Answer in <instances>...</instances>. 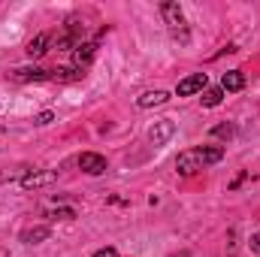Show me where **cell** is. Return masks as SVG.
Wrapping results in <instances>:
<instances>
[{"label":"cell","instance_id":"obj_15","mask_svg":"<svg viewBox=\"0 0 260 257\" xmlns=\"http://www.w3.org/2000/svg\"><path fill=\"white\" fill-rule=\"evenodd\" d=\"M94 257H118V251H115V248H100Z\"/></svg>","mask_w":260,"mask_h":257},{"label":"cell","instance_id":"obj_8","mask_svg":"<svg viewBox=\"0 0 260 257\" xmlns=\"http://www.w3.org/2000/svg\"><path fill=\"white\" fill-rule=\"evenodd\" d=\"M52 40H55V37H52L49 30H46V34H37V37H34L30 43H27V55H30V58H40V55H46V52H49V43H52Z\"/></svg>","mask_w":260,"mask_h":257},{"label":"cell","instance_id":"obj_10","mask_svg":"<svg viewBox=\"0 0 260 257\" xmlns=\"http://www.w3.org/2000/svg\"><path fill=\"white\" fill-rule=\"evenodd\" d=\"M15 79H18V82H46V79H52V70L24 67V70H15Z\"/></svg>","mask_w":260,"mask_h":257},{"label":"cell","instance_id":"obj_9","mask_svg":"<svg viewBox=\"0 0 260 257\" xmlns=\"http://www.w3.org/2000/svg\"><path fill=\"white\" fill-rule=\"evenodd\" d=\"M245 88V76L242 70H227L221 76V91H242Z\"/></svg>","mask_w":260,"mask_h":257},{"label":"cell","instance_id":"obj_14","mask_svg":"<svg viewBox=\"0 0 260 257\" xmlns=\"http://www.w3.org/2000/svg\"><path fill=\"white\" fill-rule=\"evenodd\" d=\"M212 136H215V139H230V136H233V124H218V127H212Z\"/></svg>","mask_w":260,"mask_h":257},{"label":"cell","instance_id":"obj_5","mask_svg":"<svg viewBox=\"0 0 260 257\" xmlns=\"http://www.w3.org/2000/svg\"><path fill=\"white\" fill-rule=\"evenodd\" d=\"M206 85H209V76H206V73H194V76H188V79H182V82L176 85V94H179V97L203 94V91H206Z\"/></svg>","mask_w":260,"mask_h":257},{"label":"cell","instance_id":"obj_7","mask_svg":"<svg viewBox=\"0 0 260 257\" xmlns=\"http://www.w3.org/2000/svg\"><path fill=\"white\" fill-rule=\"evenodd\" d=\"M73 52H76V70H82V73H85V67L91 64V61H94L97 43H82V46H76Z\"/></svg>","mask_w":260,"mask_h":257},{"label":"cell","instance_id":"obj_12","mask_svg":"<svg viewBox=\"0 0 260 257\" xmlns=\"http://www.w3.org/2000/svg\"><path fill=\"white\" fill-rule=\"evenodd\" d=\"M49 236H52V230H49V227H30V230H24V233H21V242L37 245V242H46Z\"/></svg>","mask_w":260,"mask_h":257},{"label":"cell","instance_id":"obj_18","mask_svg":"<svg viewBox=\"0 0 260 257\" xmlns=\"http://www.w3.org/2000/svg\"><path fill=\"white\" fill-rule=\"evenodd\" d=\"M0 257H6V251H3V248H0Z\"/></svg>","mask_w":260,"mask_h":257},{"label":"cell","instance_id":"obj_3","mask_svg":"<svg viewBox=\"0 0 260 257\" xmlns=\"http://www.w3.org/2000/svg\"><path fill=\"white\" fill-rule=\"evenodd\" d=\"M55 182H58V170H40V173L34 170V173H24L18 185L24 191H30V188H46V185H55Z\"/></svg>","mask_w":260,"mask_h":257},{"label":"cell","instance_id":"obj_16","mask_svg":"<svg viewBox=\"0 0 260 257\" xmlns=\"http://www.w3.org/2000/svg\"><path fill=\"white\" fill-rule=\"evenodd\" d=\"M49 121H52V112H40L37 115V124H49Z\"/></svg>","mask_w":260,"mask_h":257},{"label":"cell","instance_id":"obj_11","mask_svg":"<svg viewBox=\"0 0 260 257\" xmlns=\"http://www.w3.org/2000/svg\"><path fill=\"white\" fill-rule=\"evenodd\" d=\"M167 100H170V94H167V91H145L136 103H139L142 109H151V106H164Z\"/></svg>","mask_w":260,"mask_h":257},{"label":"cell","instance_id":"obj_13","mask_svg":"<svg viewBox=\"0 0 260 257\" xmlns=\"http://www.w3.org/2000/svg\"><path fill=\"white\" fill-rule=\"evenodd\" d=\"M200 100H203V106H209V109H212V106H218V103L224 100V91H221V88H206Z\"/></svg>","mask_w":260,"mask_h":257},{"label":"cell","instance_id":"obj_2","mask_svg":"<svg viewBox=\"0 0 260 257\" xmlns=\"http://www.w3.org/2000/svg\"><path fill=\"white\" fill-rule=\"evenodd\" d=\"M160 12H164V21L170 24L173 37L182 40V43H188V24H185V12H182V6L173 3V0H167V3H160Z\"/></svg>","mask_w":260,"mask_h":257},{"label":"cell","instance_id":"obj_6","mask_svg":"<svg viewBox=\"0 0 260 257\" xmlns=\"http://www.w3.org/2000/svg\"><path fill=\"white\" fill-rule=\"evenodd\" d=\"M173 133H176V124H173L170 118H164V121H157L154 127L148 130V139H151L154 145H164V142H167V139H170Z\"/></svg>","mask_w":260,"mask_h":257},{"label":"cell","instance_id":"obj_1","mask_svg":"<svg viewBox=\"0 0 260 257\" xmlns=\"http://www.w3.org/2000/svg\"><path fill=\"white\" fill-rule=\"evenodd\" d=\"M218 160H224V148H218V145H200V148H188V151H182L176 157V170L182 176H194L203 167H212Z\"/></svg>","mask_w":260,"mask_h":257},{"label":"cell","instance_id":"obj_4","mask_svg":"<svg viewBox=\"0 0 260 257\" xmlns=\"http://www.w3.org/2000/svg\"><path fill=\"white\" fill-rule=\"evenodd\" d=\"M76 164H79V170L88 173V176H100V173H106V157L97 154V151H82Z\"/></svg>","mask_w":260,"mask_h":257},{"label":"cell","instance_id":"obj_17","mask_svg":"<svg viewBox=\"0 0 260 257\" xmlns=\"http://www.w3.org/2000/svg\"><path fill=\"white\" fill-rule=\"evenodd\" d=\"M248 245H251V251H257V254H260V233L251 236V242H248Z\"/></svg>","mask_w":260,"mask_h":257}]
</instances>
